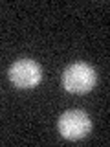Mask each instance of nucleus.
Segmentation results:
<instances>
[{
	"mask_svg": "<svg viewBox=\"0 0 110 147\" xmlns=\"http://www.w3.org/2000/svg\"><path fill=\"white\" fill-rule=\"evenodd\" d=\"M95 72L86 63H73L62 74V86L72 94H85L94 88Z\"/></svg>",
	"mask_w": 110,
	"mask_h": 147,
	"instance_id": "obj_1",
	"label": "nucleus"
},
{
	"mask_svg": "<svg viewBox=\"0 0 110 147\" xmlns=\"http://www.w3.org/2000/svg\"><path fill=\"white\" fill-rule=\"evenodd\" d=\"M92 121L82 110H68L59 118V132L66 140H81L90 132Z\"/></svg>",
	"mask_w": 110,
	"mask_h": 147,
	"instance_id": "obj_2",
	"label": "nucleus"
},
{
	"mask_svg": "<svg viewBox=\"0 0 110 147\" xmlns=\"http://www.w3.org/2000/svg\"><path fill=\"white\" fill-rule=\"evenodd\" d=\"M42 79L40 66L31 59H20L9 68V81L18 88H31Z\"/></svg>",
	"mask_w": 110,
	"mask_h": 147,
	"instance_id": "obj_3",
	"label": "nucleus"
}]
</instances>
